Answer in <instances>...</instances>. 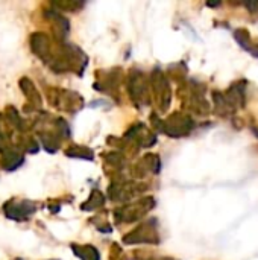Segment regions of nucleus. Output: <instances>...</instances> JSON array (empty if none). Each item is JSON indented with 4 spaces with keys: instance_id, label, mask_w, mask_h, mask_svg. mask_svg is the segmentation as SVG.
Wrapping results in <instances>:
<instances>
[{
    "instance_id": "nucleus-1",
    "label": "nucleus",
    "mask_w": 258,
    "mask_h": 260,
    "mask_svg": "<svg viewBox=\"0 0 258 260\" xmlns=\"http://www.w3.org/2000/svg\"><path fill=\"white\" fill-rule=\"evenodd\" d=\"M234 35H236L237 43H239L245 50L251 52L254 56H258V46H254V44L251 43V35H249V32H248L246 29H239V30H236Z\"/></svg>"
}]
</instances>
